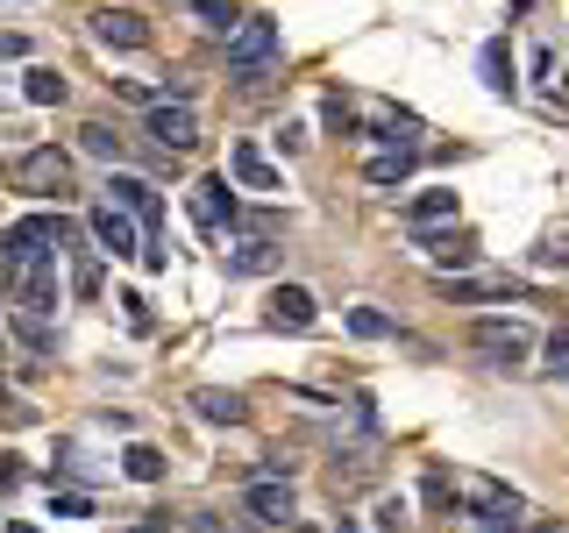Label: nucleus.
Listing matches in <instances>:
<instances>
[{
    "label": "nucleus",
    "instance_id": "f257e3e1",
    "mask_svg": "<svg viewBox=\"0 0 569 533\" xmlns=\"http://www.w3.org/2000/svg\"><path fill=\"white\" fill-rule=\"evenodd\" d=\"M64 235H71L64 213H29V221H14L8 235H0V292H8V284H22L29 271H43V263H58Z\"/></svg>",
    "mask_w": 569,
    "mask_h": 533
},
{
    "label": "nucleus",
    "instance_id": "f03ea898",
    "mask_svg": "<svg viewBox=\"0 0 569 533\" xmlns=\"http://www.w3.org/2000/svg\"><path fill=\"white\" fill-rule=\"evenodd\" d=\"M107 207H121L142 228V271H164V200L150 178L136 171H107Z\"/></svg>",
    "mask_w": 569,
    "mask_h": 533
},
{
    "label": "nucleus",
    "instance_id": "7ed1b4c3",
    "mask_svg": "<svg viewBox=\"0 0 569 533\" xmlns=\"http://www.w3.org/2000/svg\"><path fill=\"white\" fill-rule=\"evenodd\" d=\"M278 58V22L271 14H242V29L228 36V79L236 86H257Z\"/></svg>",
    "mask_w": 569,
    "mask_h": 533
},
{
    "label": "nucleus",
    "instance_id": "20e7f679",
    "mask_svg": "<svg viewBox=\"0 0 569 533\" xmlns=\"http://www.w3.org/2000/svg\"><path fill=\"white\" fill-rule=\"evenodd\" d=\"M14 192L29 200H71V157L58 142H36V150L14 157Z\"/></svg>",
    "mask_w": 569,
    "mask_h": 533
},
{
    "label": "nucleus",
    "instance_id": "39448f33",
    "mask_svg": "<svg viewBox=\"0 0 569 533\" xmlns=\"http://www.w3.org/2000/svg\"><path fill=\"white\" fill-rule=\"evenodd\" d=\"M456 505L470 512L477 526H520V520H527V497L512 491V484H498V476H470Z\"/></svg>",
    "mask_w": 569,
    "mask_h": 533
},
{
    "label": "nucleus",
    "instance_id": "423d86ee",
    "mask_svg": "<svg viewBox=\"0 0 569 533\" xmlns=\"http://www.w3.org/2000/svg\"><path fill=\"white\" fill-rule=\"evenodd\" d=\"M192 213H200L207 235H242V228H249V213H242V200H236V185H228V171H207L200 185H192Z\"/></svg>",
    "mask_w": 569,
    "mask_h": 533
},
{
    "label": "nucleus",
    "instance_id": "0eeeda50",
    "mask_svg": "<svg viewBox=\"0 0 569 533\" xmlns=\"http://www.w3.org/2000/svg\"><path fill=\"white\" fill-rule=\"evenodd\" d=\"M470 334H477V349L491 355V370H520L527 355H533V334L520 328V320H506V313H485Z\"/></svg>",
    "mask_w": 569,
    "mask_h": 533
},
{
    "label": "nucleus",
    "instance_id": "6e6552de",
    "mask_svg": "<svg viewBox=\"0 0 569 533\" xmlns=\"http://www.w3.org/2000/svg\"><path fill=\"white\" fill-rule=\"evenodd\" d=\"M86 228H93V249H100V257H114V263H142V228L129 221V213H121V207H93V213H86Z\"/></svg>",
    "mask_w": 569,
    "mask_h": 533
},
{
    "label": "nucleus",
    "instance_id": "1a4fd4ad",
    "mask_svg": "<svg viewBox=\"0 0 569 533\" xmlns=\"http://www.w3.org/2000/svg\"><path fill=\"white\" fill-rule=\"evenodd\" d=\"M142 135L157 142V150H192L200 142V114H192V100H164L142 114Z\"/></svg>",
    "mask_w": 569,
    "mask_h": 533
},
{
    "label": "nucleus",
    "instance_id": "9d476101",
    "mask_svg": "<svg viewBox=\"0 0 569 533\" xmlns=\"http://www.w3.org/2000/svg\"><path fill=\"white\" fill-rule=\"evenodd\" d=\"M242 505L257 512L263 526H292L299 520V491L278 484V476H249V484H242Z\"/></svg>",
    "mask_w": 569,
    "mask_h": 533
},
{
    "label": "nucleus",
    "instance_id": "9b49d317",
    "mask_svg": "<svg viewBox=\"0 0 569 533\" xmlns=\"http://www.w3.org/2000/svg\"><path fill=\"white\" fill-rule=\"evenodd\" d=\"M86 29H93V43H107V50H142L150 43V22H142L136 8H100Z\"/></svg>",
    "mask_w": 569,
    "mask_h": 533
},
{
    "label": "nucleus",
    "instance_id": "f8f14e48",
    "mask_svg": "<svg viewBox=\"0 0 569 533\" xmlns=\"http://www.w3.org/2000/svg\"><path fill=\"white\" fill-rule=\"evenodd\" d=\"M427 249V263H435L441 278H456V271H477V235L470 228H456V235H413Z\"/></svg>",
    "mask_w": 569,
    "mask_h": 533
},
{
    "label": "nucleus",
    "instance_id": "ddd939ff",
    "mask_svg": "<svg viewBox=\"0 0 569 533\" xmlns=\"http://www.w3.org/2000/svg\"><path fill=\"white\" fill-rule=\"evenodd\" d=\"M413 171H420V142H391V150H378V157L363 164V178H370L378 192H399Z\"/></svg>",
    "mask_w": 569,
    "mask_h": 533
},
{
    "label": "nucleus",
    "instance_id": "4468645a",
    "mask_svg": "<svg viewBox=\"0 0 569 533\" xmlns=\"http://www.w3.org/2000/svg\"><path fill=\"white\" fill-rule=\"evenodd\" d=\"M228 178H236L242 192H278V185H284L278 164L257 150V142H236V150H228Z\"/></svg>",
    "mask_w": 569,
    "mask_h": 533
},
{
    "label": "nucleus",
    "instance_id": "2eb2a0df",
    "mask_svg": "<svg viewBox=\"0 0 569 533\" xmlns=\"http://www.w3.org/2000/svg\"><path fill=\"white\" fill-rule=\"evenodd\" d=\"M186 405H192L207 426H242V420H249V399H242V391H228V384H200Z\"/></svg>",
    "mask_w": 569,
    "mask_h": 533
},
{
    "label": "nucleus",
    "instance_id": "dca6fc26",
    "mask_svg": "<svg viewBox=\"0 0 569 533\" xmlns=\"http://www.w3.org/2000/svg\"><path fill=\"white\" fill-rule=\"evenodd\" d=\"M320 320V299L307 292V284H278L271 292V328H292V334H307Z\"/></svg>",
    "mask_w": 569,
    "mask_h": 533
},
{
    "label": "nucleus",
    "instance_id": "f3484780",
    "mask_svg": "<svg viewBox=\"0 0 569 533\" xmlns=\"http://www.w3.org/2000/svg\"><path fill=\"white\" fill-rule=\"evenodd\" d=\"M441 221H456V192H449V185L413 192V200H406V235H435Z\"/></svg>",
    "mask_w": 569,
    "mask_h": 533
},
{
    "label": "nucleus",
    "instance_id": "a211bd4d",
    "mask_svg": "<svg viewBox=\"0 0 569 533\" xmlns=\"http://www.w3.org/2000/svg\"><path fill=\"white\" fill-rule=\"evenodd\" d=\"M435 284L456 306H485V299H520L527 292V284H512V278H435Z\"/></svg>",
    "mask_w": 569,
    "mask_h": 533
},
{
    "label": "nucleus",
    "instance_id": "6ab92c4d",
    "mask_svg": "<svg viewBox=\"0 0 569 533\" xmlns=\"http://www.w3.org/2000/svg\"><path fill=\"white\" fill-rule=\"evenodd\" d=\"M477 71H485V86H491L498 100L520 93V79H512V43H506V36H491V43L477 50Z\"/></svg>",
    "mask_w": 569,
    "mask_h": 533
},
{
    "label": "nucleus",
    "instance_id": "aec40b11",
    "mask_svg": "<svg viewBox=\"0 0 569 533\" xmlns=\"http://www.w3.org/2000/svg\"><path fill=\"white\" fill-rule=\"evenodd\" d=\"M228 271H236V278H263V271H278V242H271V235H242L236 249H228Z\"/></svg>",
    "mask_w": 569,
    "mask_h": 533
},
{
    "label": "nucleus",
    "instance_id": "412c9836",
    "mask_svg": "<svg viewBox=\"0 0 569 533\" xmlns=\"http://www.w3.org/2000/svg\"><path fill=\"white\" fill-rule=\"evenodd\" d=\"M64 93H71V79H64L58 64H29L22 71V100L29 107H64Z\"/></svg>",
    "mask_w": 569,
    "mask_h": 533
},
{
    "label": "nucleus",
    "instance_id": "4be33fe9",
    "mask_svg": "<svg viewBox=\"0 0 569 533\" xmlns=\"http://www.w3.org/2000/svg\"><path fill=\"white\" fill-rule=\"evenodd\" d=\"M342 328L356 334V342H399V320L378 313V306H349V313H342Z\"/></svg>",
    "mask_w": 569,
    "mask_h": 533
},
{
    "label": "nucleus",
    "instance_id": "5701e85b",
    "mask_svg": "<svg viewBox=\"0 0 569 533\" xmlns=\"http://www.w3.org/2000/svg\"><path fill=\"white\" fill-rule=\"evenodd\" d=\"M192 22H200L207 36H236L242 29V8H236V0H192Z\"/></svg>",
    "mask_w": 569,
    "mask_h": 533
},
{
    "label": "nucleus",
    "instance_id": "b1692460",
    "mask_svg": "<svg viewBox=\"0 0 569 533\" xmlns=\"http://www.w3.org/2000/svg\"><path fill=\"white\" fill-rule=\"evenodd\" d=\"M79 150H86V157H100V164H114V171H121V157H129V142H121L114 129H100V121H86V129H79Z\"/></svg>",
    "mask_w": 569,
    "mask_h": 533
},
{
    "label": "nucleus",
    "instance_id": "393cba45",
    "mask_svg": "<svg viewBox=\"0 0 569 533\" xmlns=\"http://www.w3.org/2000/svg\"><path fill=\"white\" fill-rule=\"evenodd\" d=\"M121 470H129L136 484H157V476H164V455H157L150 441H129V449H121Z\"/></svg>",
    "mask_w": 569,
    "mask_h": 533
},
{
    "label": "nucleus",
    "instance_id": "a878e982",
    "mask_svg": "<svg viewBox=\"0 0 569 533\" xmlns=\"http://www.w3.org/2000/svg\"><path fill=\"white\" fill-rule=\"evenodd\" d=\"M100 292V249H71V299Z\"/></svg>",
    "mask_w": 569,
    "mask_h": 533
},
{
    "label": "nucleus",
    "instance_id": "bb28decb",
    "mask_svg": "<svg viewBox=\"0 0 569 533\" xmlns=\"http://www.w3.org/2000/svg\"><path fill=\"white\" fill-rule=\"evenodd\" d=\"M420 497H427L435 512H456V497H462V491L449 484V470H427V476H420Z\"/></svg>",
    "mask_w": 569,
    "mask_h": 533
},
{
    "label": "nucleus",
    "instance_id": "cd10ccee",
    "mask_svg": "<svg viewBox=\"0 0 569 533\" xmlns=\"http://www.w3.org/2000/svg\"><path fill=\"white\" fill-rule=\"evenodd\" d=\"M50 512H58V520H93V491H50Z\"/></svg>",
    "mask_w": 569,
    "mask_h": 533
},
{
    "label": "nucleus",
    "instance_id": "c85d7f7f",
    "mask_svg": "<svg viewBox=\"0 0 569 533\" xmlns=\"http://www.w3.org/2000/svg\"><path fill=\"white\" fill-rule=\"evenodd\" d=\"M533 271H569V235H548L533 249Z\"/></svg>",
    "mask_w": 569,
    "mask_h": 533
},
{
    "label": "nucleus",
    "instance_id": "c756f323",
    "mask_svg": "<svg viewBox=\"0 0 569 533\" xmlns=\"http://www.w3.org/2000/svg\"><path fill=\"white\" fill-rule=\"evenodd\" d=\"M320 121H328L335 135H356V114H349V100H342V93H335L328 107H320Z\"/></svg>",
    "mask_w": 569,
    "mask_h": 533
},
{
    "label": "nucleus",
    "instance_id": "7c9ffc66",
    "mask_svg": "<svg viewBox=\"0 0 569 533\" xmlns=\"http://www.w3.org/2000/svg\"><path fill=\"white\" fill-rule=\"evenodd\" d=\"M406 520H413V512H406V497H378V526L385 533H399Z\"/></svg>",
    "mask_w": 569,
    "mask_h": 533
},
{
    "label": "nucleus",
    "instance_id": "2f4dec72",
    "mask_svg": "<svg viewBox=\"0 0 569 533\" xmlns=\"http://www.w3.org/2000/svg\"><path fill=\"white\" fill-rule=\"evenodd\" d=\"M121 306H129V328H136V334H150V299H142V292H129Z\"/></svg>",
    "mask_w": 569,
    "mask_h": 533
},
{
    "label": "nucleus",
    "instance_id": "473e14b6",
    "mask_svg": "<svg viewBox=\"0 0 569 533\" xmlns=\"http://www.w3.org/2000/svg\"><path fill=\"white\" fill-rule=\"evenodd\" d=\"M548 370L569 378V334H548Z\"/></svg>",
    "mask_w": 569,
    "mask_h": 533
},
{
    "label": "nucleus",
    "instance_id": "72a5a7b5",
    "mask_svg": "<svg viewBox=\"0 0 569 533\" xmlns=\"http://www.w3.org/2000/svg\"><path fill=\"white\" fill-rule=\"evenodd\" d=\"M0 399H8V349H0Z\"/></svg>",
    "mask_w": 569,
    "mask_h": 533
},
{
    "label": "nucleus",
    "instance_id": "f704fd0d",
    "mask_svg": "<svg viewBox=\"0 0 569 533\" xmlns=\"http://www.w3.org/2000/svg\"><path fill=\"white\" fill-rule=\"evenodd\" d=\"M477 533H520V526H477Z\"/></svg>",
    "mask_w": 569,
    "mask_h": 533
},
{
    "label": "nucleus",
    "instance_id": "c9c22d12",
    "mask_svg": "<svg viewBox=\"0 0 569 533\" xmlns=\"http://www.w3.org/2000/svg\"><path fill=\"white\" fill-rule=\"evenodd\" d=\"M142 533H157V526H142Z\"/></svg>",
    "mask_w": 569,
    "mask_h": 533
}]
</instances>
